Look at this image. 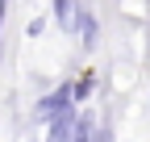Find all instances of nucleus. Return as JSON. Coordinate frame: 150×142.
Listing matches in <instances>:
<instances>
[{
	"mask_svg": "<svg viewBox=\"0 0 150 142\" xmlns=\"http://www.w3.org/2000/svg\"><path fill=\"white\" fill-rule=\"evenodd\" d=\"M71 100H75V96H71V88H67V84H63V88H54L46 100H38V117H42V121L59 117L63 109H71Z\"/></svg>",
	"mask_w": 150,
	"mask_h": 142,
	"instance_id": "obj_1",
	"label": "nucleus"
},
{
	"mask_svg": "<svg viewBox=\"0 0 150 142\" xmlns=\"http://www.w3.org/2000/svg\"><path fill=\"white\" fill-rule=\"evenodd\" d=\"M71 130H75V109H63L59 117H50V138L46 142H71Z\"/></svg>",
	"mask_w": 150,
	"mask_h": 142,
	"instance_id": "obj_2",
	"label": "nucleus"
},
{
	"mask_svg": "<svg viewBox=\"0 0 150 142\" xmlns=\"http://www.w3.org/2000/svg\"><path fill=\"white\" fill-rule=\"evenodd\" d=\"M75 17H79V13H75L71 0H54V21H59L63 29H75Z\"/></svg>",
	"mask_w": 150,
	"mask_h": 142,
	"instance_id": "obj_3",
	"label": "nucleus"
},
{
	"mask_svg": "<svg viewBox=\"0 0 150 142\" xmlns=\"http://www.w3.org/2000/svg\"><path fill=\"white\" fill-rule=\"evenodd\" d=\"M71 142H92V126L75 117V130H71Z\"/></svg>",
	"mask_w": 150,
	"mask_h": 142,
	"instance_id": "obj_4",
	"label": "nucleus"
},
{
	"mask_svg": "<svg viewBox=\"0 0 150 142\" xmlns=\"http://www.w3.org/2000/svg\"><path fill=\"white\" fill-rule=\"evenodd\" d=\"M92 142H112V134H108V126H100V130H92Z\"/></svg>",
	"mask_w": 150,
	"mask_h": 142,
	"instance_id": "obj_5",
	"label": "nucleus"
},
{
	"mask_svg": "<svg viewBox=\"0 0 150 142\" xmlns=\"http://www.w3.org/2000/svg\"><path fill=\"white\" fill-rule=\"evenodd\" d=\"M0 33H4V0H0Z\"/></svg>",
	"mask_w": 150,
	"mask_h": 142,
	"instance_id": "obj_6",
	"label": "nucleus"
}]
</instances>
